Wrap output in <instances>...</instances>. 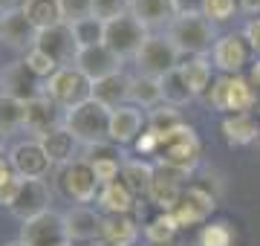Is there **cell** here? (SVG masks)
Returning <instances> with one entry per match:
<instances>
[{"mask_svg":"<svg viewBox=\"0 0 260 246\" xmlns=\"http://www.w3.org/2000/svg\"><path fill=\"white\" fill-rule=\"evenodd\" d=\"M148 38H150L148 29L142 26L133 15H124V18H119V20H110V23L104 26V44H107L121 61L139 55V49L145 47Z\"/></svg>","mask_w":260,"mask_h":246,"instance_id":"cell-8","label":"cell"},{"mask_svg":"<svg viewBox=\"0 0 260 246\" xmlns=\"http://www.w3.org/2000/svg\"><path fill=\"white\" fill-rule=\"evenodd\" d=\"M9 165L20 180H44L52 168V160L47 157L44 145L38 139H26L9 151Z\"/></svg>","mask_w":260,"mask_h":246,"instance_id":"cell-11","label":"cell"},{"mask_svg":"<svg viewBox=\"0 0 260 246\" xmlns=\"http://www.w3.org/2000/svg\"><path fill=\"white\" fill-rule=\"evenodd\" d=\"M240 9L246 15H257L260 18V0H240Z\"/></svg>","mask_w":260,"mask_h":246,"instance_id":"cell-48","label":"cell"},{"mask_svg":"<svg viewBox=\"0 0 260 246\" xmlns=\"http://www.w3.org/2000/svg\"><path fill=\"white\" fill-rule=\"evenodd\" d=\"M35 47L44 49L58 67H73L75 55H78V44H75V38H73L70 23H61V26H52V29L38 32V44Z\"/></svg>","mask_w":260,"mask_h":246,"instance_id":"cell-16","label":"cell"},{"mask_svg":"<svg viewBox=\"0 0 260 246\" xmlns=\"http://www.w3.org/2000/svg\"><path fill=\"white\" fill-rule=\"evenodd\" d=\"M133 61H136L142 76H153V78H162L165 73H171V70H177L182 64L179 49L174 47V41L168 35H150Z\"/></svg>","mask_w":260,"mask_h":246,"instance_id":"cell-7","label":"cell"},{"mask_svg":"<svg viewBox=\"0 0 260 246\" xmlns=\"http://www.w3.org/2000/svg\"><path fill=\"white\" fill-rule=\"evenodd\" d=\"M127 87H130V76L116 73V76H110V78L95 81L93 84V99H99L102 104H107L110 110H119V107H124V102H127Z\"/></svg>","mask_w":260,"mask_h":246,"instance_id":"cell-31","label":"cell"},{"mask_svg":"<svg viewBox=\"0 0 260 246\" xmlns=\"http://www.w3.org/2000/svg\"><path fill=\"white\" fill-rule=\"evenodd\" d=\"M38 142L44 145V151H47V157L52 160V165H67V162L75 160L78 139L67 131L64 125H61V128H55L52 133H47L44 139H38Z\"/></svg>","mask_w":260,"mask_h":246,"instance_id":"cell-30","label":"cell"},{"mask_svg":"<svg viewBox=\"0 0 260 246\" xmlns=\"http://www.w3.org/2000/svg\"><path fill=\"white\" fill-rule=\"evenodd\" d=\"M139 237V226L130 214H104L102 240L107 246H133Z\"/></svg>","mask_w":260,"mask_h":246,"instance_id":"cell-25","label":"cell"},{"mask_svg":"<svg viewBox=\"0 0 260 246\" xmlns=\"http://www.w3.org/2000/svg\"><path fill=\"white\" fill-rule=\"evenodd\" d=\"M130 15L145 29H168L177 20V6L174 0H130Z\"/></svg>","mask_w":260,"mask_h":246,"instance_id":"cell-23","label":"cell"},{"mask_svg":"<svg viewBox=\"0 0 260 246\" xmlns=\"http://www.w3.org/2000/svg\"><path fill=\"white\" fill-rule=\"evenodd\" d=\"M177 232H179V223L174 218V211H162L145 226V237H148L150 246H171Z\"/></svg>","mask_w":260,"mask_h":246,"instance_id":"cell-35","label":"cell"},{"mask_svg":"<svg viewBox=\"0 0 260 246\" xmlns=\"http://www.w3.org/2000/svg\"><path fill=\"white\" fill-rule=\"evenodd\" d=\"M55 182H58V189H61V194L67 200L78 203V206L93 203L99 197V191H102V182L93 174L87 160H73V162H67V165H61Z\"/></svg>","mask_w":260,"mask_h":246,"instance_id":"cell-6","label":"cell"},{"mask_svg":"<svg viewBox=\"0 0 260 246\" xmlns=\"http://www.w3.org/2000/svg\"><path fill=\"white\" fill-rule=\"evenodd\" d=\"M87 246H107L104 240H93V243H87Z\"/></svg>","mask_w":260,"mask_h":246,"instance_id":"cell-52","label":"cell"},{"mask_svg":"<svg viewBox=\"0 0 260 246\" xmlns=\"http://www.w3.org/2000/svg\"><path fill=\"white\" fill-rule=\"evenodd\" d=\"M254 102H257V93H254L249 78L243 76H220L208 87V104L225 116L251 113Z\"/></svg>","mask_w":260,"mask_h":246,"instance_id":"cell-5","label":"cell"},{"mask_svg":"<svg viewBox=\"0 0 260 246\" xmlns=\"http://www.w3.org/2000/svg\"><path fill=\"white\" fill-rule=\"evenodd\" d=\"M75 70H81L90 81H102V78H110L116 73H121V58L113 52L107 44H95V47H81L78 55H75Z\"/></svg>","mask_w":260,"mask_h":246,"instance_id":"cell-12","label":"cell"},{"mask_svg":"<svg viewBox=\"0 0 260 246\" xmlns=\"http://www.w3.org/2000/svg\"><path fill=\"white\" fill-rule=\"evenodd\" d=\"M44 96L49 102H55L67 113V110L78 107L81 102L93 99V81L84 76L81 70H75V67H61L58 73H52L44 81Z\"/></svg>","mask_w":260,"mask_h":246,"instance_id":"cell-4","label":"cell"},{"mask_svg":"<svg viewBox=\"0 0 260 246\" xmlns=\"http://www.w3.org/2000/svg\"><path fill=\"white\" fill-rule=\"evenodd\" d=\"M145 128H148V119L142 116V110H136L133 104H124L119 110H113L110 116V142L119 148L136 142Z\"/></svg>","mask_w":260,"mask_h":246,"instance_id":"cell-21","label":"cell"},{"mask_svg":"<svg viewBox=\"0 0 260 246\" xmlns=\"http://www.w3.org/2000/svg\"><path fill=\"white\" fill-rule=\"evenodd\" d=\"M20 3L23 0H0V15H9V12L20 9Z\"/></svg>","mask_w":260,"mask_h":246,"instance_id":"cell-49","label":"cell"},{"mask_svg":"<svg viewBox=\"0 0 260 246\" xmlns=\"http://www.w3.org/2000/svg\"><path fill=\"white\" fill-rule=\"evenodd\" d=\"M254 84L260 87V64L254 67V73H251V87H254Z\"/></svg>","mask_w":260,"mask_h":246,"instance_id":"cell-50","label":"cell"},{"mask_svg":"<svg viewBox=\"0 0 260 246\" xmlns=\"http://www.w3.org/2000/svg\"><path fill=\"white\" fill-rule=\"evenodd\" d=\"M243 38L249 41V47H251V52H257L260 55V18H254L246 26V32H243Z\"/></svg>","mask_w":260,"mask_h":246,"instance_id":"cell-45","label":"cell"},{"mask_svg":"<svg viewBox=\"0 0 260 246\" xmlns=\"http://www.w3.org/2000/svg\"><path fill=\"white\" fill-rule=\"evenodd\" d=\"M58 3H61V12H64L67 23L93 18V0H58Z\"/></svg>","mask_w":260,"mask_h":246,"instance_id":"cell-42","label":"cell"},{"mask_svg":"<svg viewBox=\"0 0 260 246\" xmlns=\"http://www.w3.org/2000/svg\"><path fill=\"white\" fill-rule=\"evenodd\" d=\"M177 15H203L205 0H174Z\"/></svg>","mask_w":260,"mask_h":246,"instance_id":"cell-46","label":"cell"},{"mask_svg":"<svg viewBox=\"0 0 260 246\" xmlns=\"http://www.w3.org/2000/svg\"><path fill=\"white\" fill-rule=\"evenodd\" d=\"M49 203H52V189H49L47 180H23L9 211L20 220V223H26V220L49 211V208H52Z\"/></svg>","mask_w":260,"mask_h":246,"instance_id":"cell-14","label":"cell"},{"mask_svg":"<svg viewBox=\"0 0 260 246\" xmlns=\"http://www.w3.org/2000/svg\"><path fill=\"white\" fill-rule=\"evenodd\" d=\"M223 136L232 148H243L251 145L260 136V122L251 113H234L223 119Z\"/></svg>","mask_w":260,"mask_h":246,"instance_id":"cell-26","label":"cell"},{"mask_svg":"<svg viewBox=\"0 0 260 246\" xmlns=\"http://www.w3.org/2000/svg\"><path fill=\"white\" fill-rule=\"evenodd\" d=\"M136 200L139 197H136V194L127 189V182L119 177V180L102 186L95 203H99V208H102L104 214H130V211L136 208Z\"/></svg>","mask_w":260,"mask_h":246,"instance_id":"cell-24","label":"cell"},{"mask_svg":"<svg viewBox=\"0 0 260 246\" xmlns=\"http://www.w3.org/2000/svg\"><path fill=\"white\" fill-rule=\"evenodd\" d=\"M237 9H240V3H237V0H205L203 15L211 20V23H225V20L232 18Z\"/></svg>","mask_w":260,"mask_h":246,"instance_id":"cell-41","label":"cell"},{"mask_svg":"<svg viewBox=\"0 0 260 246\" xmlns=\"http://www.w3.org/2000/svg\"><path fill=\"white\" fill-rule=\"evenodd\" d=\"M179 70H182V76H185V81L194 96L208 93V87H211V61L205 55H194V58H188V61H182Z\"/></svg>","mask_w":260,"mask_h":246,"instance_id":"cell-33","label":"cell"},{"mask_svg":"<svg viewBox=\"0 0 260 246\" xmlns=\"http://www.w3.org/2000/svg\"><path fill=\"white\" fill-rule=\"evenodd\" d=\"M20 177L18 174H12L9 180L3 182V186H0V206L3 208H12V203H15V197H18V191H20Z\"/></svg>","mask_w":260,"mask_h":246,"instance_id":"cell-44","label":"cell"},{"mask_svg":"<svg viewBox=\"0 0 260 246\" xmlns=\"http://www.w3.org/2000/svg\"><path fill=\"white\" fill-rule=\"evenodd\" d=\"M12 174H15V171H12V165H9V157H0V186L9 180Z\"/></svg>","mask_w":260,"mask_h":246,"instance_id":"cell-47","label":"cell"},{"mask_svg":"<svg viewBox=\"0 0 260 246\" xmlns=\"http://www.w3.org/2000/svg\"><path fill=\"white\" fill-rule=\"evenodd\" d=\"M148 131L159 133V136H168L171 131H177L182 122V116H179V107H174V104H159V107H153V110H148Z\"/></svg>","mask_w":260,"mask_h":246,"instance_id":"cell-36","label":"cell"},{"mask_svg":"<svg viewBox=\"0 0 260 246\" xmlns=\"http://www.w3.org/2000/svg\"><path fill=\"white\" fill-rule=\"evenodd\" d=\"M23 64H26L29 70H32V73L41 78V81H47L52 73H58V70H61V67H58L55 61H52V58L44 52V49H38V47H32L26 55H23Z\"/></svg>","mask_w":260,"mask_h":246,"instance_id":"cell-39","label":"cell"},{"mask_svg":"<svg viewBox=\"0 0 260 246\" xmlns=\"http://www.w3.org/2000/svg\"><path fill=\"white\" fill-rule=\"evenodd\" d=\"M203 157V142L191 125H179L177 131H171L168 136H162L156 153V165H165L171 171H179L182 177H188L191 171L200 165Z\"/></svg>","mask_w":260,"mask_h":246,"instance_id":"cell-2","label":"cell"},{"mask_svg":"<svg viewBox=\"0 0 260 246\" xmlns=\"http://www.w3.org/2000/svg\"><path fill=\"white\" fill-rule=\"evenodd\" d=\"M182 174L179 171H171L165 165H156V177H153V189H150V203L159 206L162 211H174L182 197Z\"/></svg>","mask_w":260,"mask_h":246,"instance_id":"cell-22","label":"cell"},{"mask_svg":"<svg viewBox=\"0 0 260 246\" xmlns=\"http://www.w3.org/2000/svg\"><path fill=\"white\" fill-rule=\"evenodd\" d=\"M127 102L133 107H145V110H153L162 104V84L159 78L153 76H130V87H127Z\"/></svg>","mask_w":260,"mask_h":246,"instance_id":"cell-28","label":"cell"},{"mask_svg":"<svg viewBox=\"0 0 260 246\" xmlns=\"http://www.w3.org/2000/svg\"><path fill=\"white\" fill-rule=\"evenodd\" d=\"M70 246H73V243H70Z\"/></svg>","mask_w":260,"mask_h":246,"instance_id":"cell-53","label":"cell"},{"mask_svg":"<svg viewBox=\"0 0 260 246\" xmlns=\"http://www.w3.org/2000/svg\"><path fill=\"white\" fill-rule=\"evenodd\" d=\"M217 208V200L208 189L203 186H185L182 189V197H179L177 208H174V218H177L179 229L182 226H205L208 218Z\"/></svg>","mask_w":260,"mask_h":246,"instance_id":"cell-10","label":"cell"},{"mask_svg":"<svg viewBox=\"0 0 260 246\" xmlns=\"http://www.w3.org/2000/svg\"><path fill=\"white\" fill-rule=\"evenodd\" d=\"M102 220H104V214L93 211L90 206H73L70 211H64L70 243H93V240H102Z\"/></svg>","mask_w":260,"mask_h":246,"instance_id":"cell-18","label":"cell"},{"mask_svg":"<svg viewBox=\"0 0 260 246\" xmlns=\"http://www.w3.org/2000/svg\"><path fill=\"white\" fill-rule=\"evenodd\" d=\"M168 38L174 41L179 55H205L217 44V29L205 15H177V20L168 26Z\"/></svg>","mask_w":260,"mask_h":246,"instance_id":"cell-3","label":"cell"},{"mask_svg":"<svg viewBox=\"0 0 260 246\" xmlns=\"http://www.w3.org/2000/svg\"><path fill=\"white\" fill-rule=\"evenodd\" d=\"M26 128V102L0 93V139Z\"/></svg>","mask_w":260,"mask_h":246,"instance_id":"cell-32","label":"cell"},{"mask_svg":"<svg viewBox=\"0 0 260 246\" xmlns=\"http://www.w3.org/2000/svg\"><path fill=\"white\" fill-rule=\"evenodd\" d=\"M61 107L55 102H49L47 96H38L32 102H26V131L35 139H44L47 133H52L55 128L64 125V116L58 113Z\"/></svg>","mask_w":260,"mask_h":246,"instance_id":"cell-20","label":"cell"},{"mask_svg":"<svg viewBox=\"0 0 260 246\" xmlns=\"http://www.w3.org/2000/svg\"><path fill=\"white\" fill-rule=\"evenodd\" d=\"M159 84H162V102L165 104H174V107H182V104L194 102L197 96L191 93V87H188L185 76H182V70H171L165 76L159 78Z\"/></svg>","mask_w":260,"mask_h":246,"instance_id":"cell-34","label":"cell"},{"mask_svg":"<svg viewBox=\"0 0 260 246\" xmlns=\"http://www.w3.org/2000/svg\"><path fill=\"white\" fill-rule=\"evenodd\" d=\"M110 116L113 110L107 104H102L99 99H87L64 113V128L78 139V145L90 148V145L110 142Z\"/></svg>","mask_w":260,"mask_h":246,"instance_id":"cell-1","label":"cell"},{"mask_svg":"<svg viewBox=\"0 0 260 246\" xmlns=\"http://www.w3.org/2000/svg\"><path fill=\"white\" fill-rule=\"evenodd\" d=\"M0 93L15 96L20 102H32L38 96H44V81L23 61H12L0 70Z\"/></svg>","mask_w":260,"mask_h":246,"instance_id":"cell-13","label":"cell"},{"mask_svg":"<svg viewBox=\"0 0 260 246\" xmlns=\"http://www.w3.org/2000/svg\"><path fill=\"white\" fill-rule=\"evenodd\" d=\"M84 153H87L84 160L90 162V168H93V174L99 177L102 186H107V182L121 177V162H124V157H121L119 145H113V142L90 145V148H84Z\"/></svg>","mask_w":260,"mask_h":246,"instance_id":"cell-19","label":"cell"},{"mask_svg":"<svg viewBox=\"0 0 260 246\" xmlns=\"http://www.w3.org/2000/svg\"><path fill=\"white\" fill-rule=\"evenodd\" d=\"M104 26H107V23H104V20H99L95 15H93V18H84V20H75V23H70L78 49H81V47H95V44H104Z\"/></svg>","mask_w":260,"mask_h":246,"instance_id":"cell-37","label":"cell"},{"mask_svg":"<svg viewBox=\"0 0 260 246\" xmlns=\"http://www.w3.org/2000/svg\"><path fill=\"white\" fill-rule=\"evenodd\" d=\"M20 240L26 246H70L64 214H58V211L49 208L44 214L26 220L20 226Z\"/></svg>","mask_w":260,"mask_h":246,"instance_id":"cell-9","label":"cell"},{"mask_svg":"<svg viewBox=\"0 0 260 246\" xmlns=\"http://www.w3.org/2000/svg\"><path fill=\"white\" fill-rule=\"evenodd\" d=\"M93 15L104 23L130 15V0H93Z\"/></svg>","mask_w":260,"mask_h":246,"instance_id":"cell-40","label":"cell"},{"mask_svg":"<svg viewBox=\"0 0 260 246\" xmlns=\"http://www.w3.org/2000/svg\"><path fill=\"white\" fill-rule=\"evenodd\" d=\"M249 52L251 47L243 35H223L211 49V61L223 76H240V70L249 64Z\"/></svg>","mask_w":260,"mask_h":246,"instance_id":"cell-15","label":"cell"},{"mask_svg":"<svg viewBox=\"0 0 260 246\" xmlns=\"http://www.w3.org/2000/svg\"><path fill=\"white\" fill-rule=\"evenodd\" d=\"M234 232L225 220H217V223H205L203 232H200V246H232Z\"/></svg>","mask_w":260,"mask_h":246,"instance_id":"cell-38","label":"cell"},{"mask_svg":"<svg viewBox=\"0 0 260 246\" xmlns=\"http://www.w3.org/2000/svg\"><path fill=\"white\" fill-rule=\"evenodd\" d=\"M0 41L9 49L18 52H29L38 44V29L32 26V20L23 15V9H15L9 15H0Z\"/></svg>","mask_w":260,"mask_h":246,"instance_id":"cell-17","label":"cell"},{"mask_svg":"<svg viewBox=\"0 0 260 246\" xmlns=\"http://www.w3.org/2000/svg\"><path fill=\"white\" fill-rule=\"evenodd\" d=\"M136 151H139V157H150V153H159V145H162V136L159 133H153V131H142V136L136 139Z\"/></svg>","mask_w":260,"mask_h":246,"instance_id":"cell-43","label":"cell"},{"mask_svg":"<svg viewBox=\"0 0 260 246\" xmlns=\"http://www.w3.org/2000/svg\"><path fill=\"white\" fill-rule=\"evenodd\" d=\"M3 246H26V243H23V240L18 237V240H9V243H3Z\"/></svg>","mask_w":260,"mask_h":246,"instance_id":"cell-51","label":"cell"},{"mask_svg":"<svg viewBox=\"0 0 260 246\" xmlns=\"http://www.w3.org/2000/svg\"><path fill=\"white\" fill-rule=\"evenodd\" d=\"M20 9H23V15L32 20V26H35L38 32L67 23L58 0H23V3H20Z\"/></svg>","mask_w":260,"mask_h":246,"instance_id":"cell-27","label":"cell"},{"mask_svg":"<svg viewBox=\"0 0 260 246\" xmlns=\"http://www.w3.org/2000/svg\"><path fill=\"white\" fill-rule=\"evenodd\" d=\"M153 177H156V165H150V162H145V160H124L121 162V180L127 182V189L136 197H150Z\"/></svg>","mask_w":260,"mask_h":246,"instance_id":"cell-29","label":"cell"}]
</instances>
